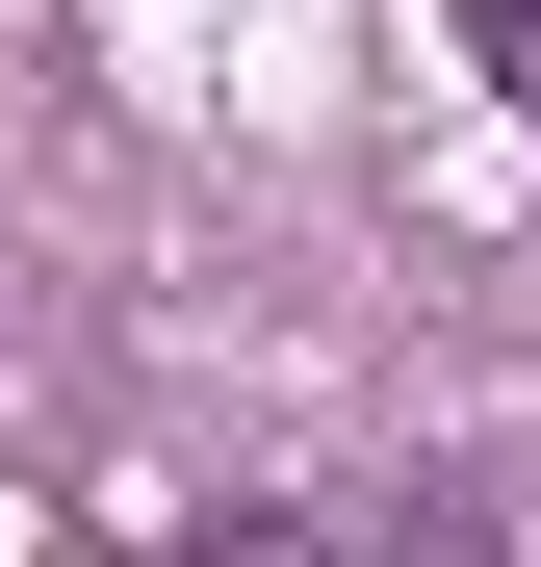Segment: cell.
I'll return each mask as SVG.
<instances>
[{
    "label": "cell",
    "instance_id": "6da1fadb",
    "mask_svg": "<svg viewBox=\"0 0 541 567\" xmlns=\"http://www.w3.org/2000/svg\"><path fill=\"white\" fill-rule=\"evenodd\" d=\"M438 27H465V78H490V104H541V0H438Z\"/></svg>",
    "mask_w": 541,
    "mask_h": 567
},
{
    "label": "cell",
    "instance_id": "7a4b0ae2",
    "mask_svg": "<svg viewBox=\"0 0 541 567\" xmlns=\"http://www.w3.org/2000/svg\"><path fill=\"white\" fill-rule=\"evenodd\" d=\"M180 567H361V542H335V516H207Z\"/></svg>",
    "mask_w": 541,
    "mask_h": 567
}]
</instances>
